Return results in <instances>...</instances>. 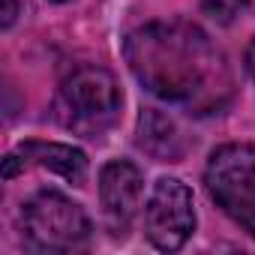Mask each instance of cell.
Returning a JSON list of instances; mask_svg holds the SVG:
<instances>
[{
  "label": "cell",
  "mask_w": 255,
  "mask_h": 255,
  "mask_svg": "<svg viewBox=\"0 0 255 255\" xmlns=\"http://www.w3.org/2000/svg\"><path fill=\"white\" fill-rule=\"evenodd\" d=\"M123 54L132 75L153 96L189 114H216L234 96L225 54L189 21H150L126 36Z\"/></svg>",
  "instance_id": "cell-1"
},
{
  "label": "cell",
  "mask_w": 255,
  "mask_h": 255,
  "mask_svg": "<svg viewBox=\"0 0 255 255\" xmlns=\"http://www.w3.org/2000/svg\"><path fill=\"white\" fill-rule=\"evenodd\" d=\"M210 198L243 231L255 234V144H222L204 168Z\"/></svg>",
  "instance_id": "cell-4"
},
{
  "label": "cell",
  "mask_w": 255,
  "mask_h": 255,
  "mask_svg": "<svg viewBox=\"0 0 255 255\" xmlns=\"http://www.w3.org/2000/svg\"><path fill=\"white\" fill-rule=\"evenodd\" d=\"M138 147L159 162H177L183 156V141L174 120L156 108H144L138 117Z\"/></svg>",
  "instance_id": "cell-8"
},
{
  "label": "cell",
  "mask_w": 255,
  "mask_h": 255,
  "mask_svg": "<svg viewBox=\"0 0 255 255\" xmlns=\"http://www.w3.org/2000/svg\"><path fill=\"white\" fill-rule=\"evenodd\" d=\"M120 105H123V93L108 69L78 66L57 87L54 117L63 129L84 138H96L120 120Z\"/></svg>",
  "instance_id": "cell-2"
},
{
  "label": "cell",
  "mask_w": 255,
  "mask_h": 255,
  "mask_svg": "<svg viewBox=\"0 0 255 255\" xmlns=\"http://www.w3.org/2000/svg\"><path fill=\"white\" fill-rule=\"evenodd\" d=\"M24 243L36 252H78L90 240V219L81 204L54 189L36 192L21 210Z\"/></svg>",
  "instance_id": "cell-3"
},
{
  "label": "cell",
  "mask_w": 255,
  "mask_h": 255,
  "mask_svg": "<svg viewBox=\"0 0 255 255\" xmlns=\"http://www.w3.org/2000/svg\"><path fill=\"white\" fill-rule=\"evenodd\" d=\"M3 30H9L12 27V21H15V15H18V3L15 0H3Z\"/></svg>",
  "instance_id": "cell-10"
},
{
  "label": "cell",
  "mask_w": 255,
  "mask_h": 255,
  "mask_svg": "<svg viewBox=\"0 0 255 255\" xmlns=\"http://www.w3.org/2000/svg\"><path fill=\"white\" fill-rule=\"evenodd\" d=\"M51 3H66V0H51Z\"/></svg>",
  "instance_id": "cell-12"
},
{
  "label": "cell",
  "mask_w": 255,
  "mask_h": 255,
  "mask_svg": "<svg viewBox=\"0 0 255 255\" xmlns=\"http://www.w3.org/2000/svg\"><path fill=\"white\" fill-rule=\"evenodd\" d=\"M15 156L21 159V168L36 165V168H48L54 174H60L63 180L81 186L87 180V156L72 147V144H57V141H24L18 144Z\"/></svg>",
  "instance_id": "cell-7"
},
{
  "label": "cell",
  "mask_w": 255,
  "mask_h": 255,
  "mask_svg": "<svg viewBox=\"0 0 255 255\" xmlns=\"http://www.w3.org/2000/svg\"><path fill=\"white\" fill-rule=\"evenodd\" d=\"M144 228L150 243L162 252H174L192 237L195 207H192V192L183 180L177 177L156 180L150 201L144 207Z\"/></svg>",
  "instance_id": "cell-5"
},
{
  "label": "cell",
  "mask_w": 255,
  "mask_h": 255,
  "mask_svg": "<svg viewBox=\"0 0 255 255\" xmlns=\"http://www.w3.org/2000/svg\"><path fill=\"white\" fill-rule=\"evenodd\" d=\"M141 192H144V177L132 162L114 159L99 171V201L105 222L114 234H123L135 219L141 207Z\"/></svg>",
  "instance_id": "cell-6"
},
{
  "label": "cell",
  "mask_w": 255,
  "mask_h": 255,
  "mask_svg": "<svg viewBox=\"0 0 255 255\" xmlns=\"http://www.w3.org/2000/svg\"><path fill=\"white\" fill-rule=\"evenodd\" d=\"M246 72H249L252 81H255V39H252L249 48H246Z\"/></svg>",
  "instance_id": "cell-11"
},
{
  "label": "cell",
  "mask_w": 255,
  "mask_h": 255,
  "mask_svg": "<svg viewBox=\"0 0 255 255\" xmlns=\"http://www.w3.org/2000/svg\"><path fill=\"white\" fill-rule=\"evenodd\" d=\"M249 3L252 0H198L204 15H210L216 24H231L237 15H243L249 9Z\"/></svg>",
  "instance_id": "cell-9"
}]
</instances>
